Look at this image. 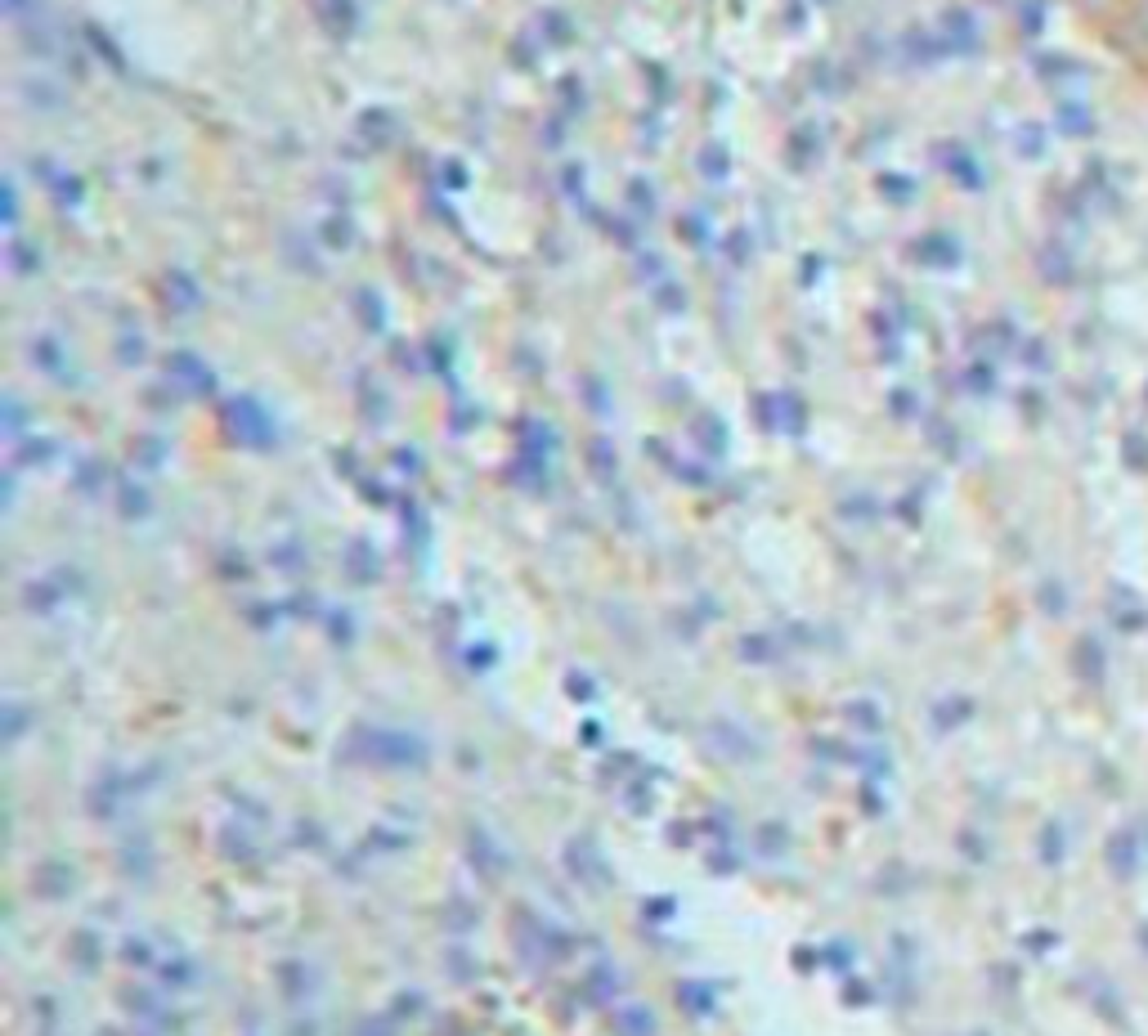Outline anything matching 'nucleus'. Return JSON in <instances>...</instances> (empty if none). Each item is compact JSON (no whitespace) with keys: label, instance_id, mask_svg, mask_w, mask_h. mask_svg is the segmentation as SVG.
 I'll list each match as a JSON object with an SVG mask.
<instances>
[{"label":"nucleus","instance_id":"obj_1","mask_svg":"<svg viewBox=\"0 0 1148 1036\" xmlns=\"http://www.w3.org/2000/svg\"><path fill=\"white\" fill-rule=\"evenodd\" d=\"M1059 10L1148 104V0H1059Z\"/></svg>","mask_w":1148,"mask_h":1036}]
</instances>
